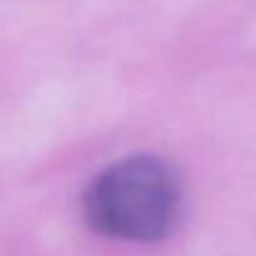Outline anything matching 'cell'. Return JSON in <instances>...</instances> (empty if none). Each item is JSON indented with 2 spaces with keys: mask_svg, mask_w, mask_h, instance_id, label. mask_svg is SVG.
I'll return each instance as SVG.
<instances>
[{
  "mask_svg": "<svg viewBox=\"0 0 256 256\" xmlns=\"http://www.w3.org/2000/svg\"><path fill=\"white\" fill-rule=\"evenodd\" d=\"M92 232L130 244L167 239L182 214V184L170 162L132 154L92 176L82 196Z\"/></svg>",
  "mask_w": 256,
  "mask_h": 256,
  "instance_id": "1",
  "label": "cell"
}]
</instances>
